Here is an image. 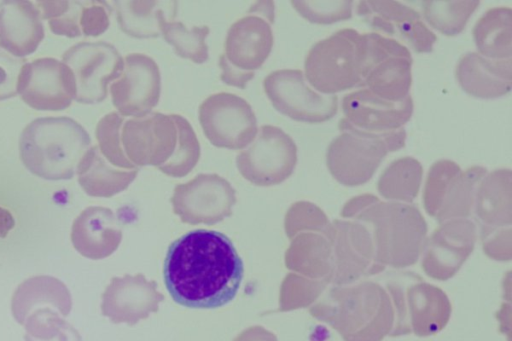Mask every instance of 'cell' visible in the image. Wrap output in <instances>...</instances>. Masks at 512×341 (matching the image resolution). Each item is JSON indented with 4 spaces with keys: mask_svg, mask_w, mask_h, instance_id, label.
I'll list each match as a JSON object with an SVG mask.
<instances>
[{
    "mask_svg": "<svg viewBox=\"0 0 512 341\" xmlns=\"http://www.w3.org/2000/svg\"><path fill=\"white\" fill-rule=\"evenodd\" d=\"M244 267L232 241L223 233L197 229L168 248L163 277L172 299L193 309H215L231 302Z\"/></svg>",
    "mask_w": 512,
    "mask_h": 341,
    "instance_id": "6da1fadb",
    "label": "cell"
},
{
    "mask_svg": "<svg viewBox=\"0 0 512 341\" xmlns=\"http://www.w3.org/2000/svg\"><path fill=\"white\" fill-rule=\"evenodd\" d=\"M309 313L332 327L344 341H382L389 336L395 313L384 285L374 280L330 285Z\"/></svg>",
    "mask_w": 512,
    "mask_h": 341,
    "instance_id": "7a4b0ae2",
    "label": "cell"
},
{
    "mask_svg": "<svg viewBox=\"0 0 512 341\" xmlns=\"http://www.w3.org/2000/svg\"><path fill=\"white\" fill-rule=\"evenodd\" d=\"M90 144L89 134L74 119L41 117L23 129L19 155L32 174L46 180H68L76 173Z\"/></svg>",
    "mask_w": 512,
    "mask_h": 341,
    "instance_id": "3957f363",
    "label": "cell"
},
{
    "mask_svg": "<svg viewBox=\"0 0 512 341\" xmlns=\"http://www.w3.org/2000/svg\"><path fill=\"white\" fill-rule=\"evenodd\" d=\"M354 220L371 232L378 265L401 269L414 265L427 239L428 226L411 203L381 201L375 197Z\"/></svg>",
    "mask_w": 512,
    "mask_h": 341,
    "instance_id": "277c9868",
    "label": "cell"
},
{
    "mask_svg": "<svg viewBox=\"0 0 512 341\" xmlns=\"http://www.w3.org/2000/svg\"><path fill=\"white\" fill-rule=\"evenodd\" d=\"M366 35L344 28L316 42L304 62L306 81L324 95L363 88Z\"/></svg>",
    "mask_w": 512,
    "mask_h": 341,
    "instance_id": "5b68a950",
    "label": "cell"
},
{
    "mask_svg": "<svg viewBox=\"0 0 512 341\" xmlns=\"http://www.w3.org/2000/svg\"><path fill=\"white\" fill-rule=\"evenodd\" d=\"M392 274L384 286L391 297L395 313L389 336L413 333L418 337H428L442 331L452 314L448 295L415 273Z\"/></svg>",
    "mask_w": 512,
    "mask_h": 341,
    "instance_id": "8992f818",
    "label": "cell"
},
{
    "mask_svg": "<svg viewBox=\"0 0 512 341\" xmlns=\"http://www.w3.org/2000/svg\"><path fill=\"white\" fill-rule=\"evenodd\" d=\"M339 130L327 148L326 164L333 178L348 187L368 182L389 152L405 146L404 128L377 136L359 132L340 120Z\"/></svg>",
    "mask_w": 512,
    "mask_h": 341,
    "instance_id": "52a82bcc",
    "label": "cell"
},
{
    "mask_svg": "<svg viewBox=\"0 0 512 341\" xmlns=\"http://www.w3.org/2000/svg\"><path fill=\"white\" fill-rule=\"evenodd\" d=\"M271 22L258 13H248L227 32L224 53L219 57L221 80L244 89L271 53L274 37Z\"/></svg>",
    "mask_w": 512,
    "mask_h": 341,
    "instance_id": "ba28073f",
    "label": "cell"
},
{
    "mask_svg": "<svg viewBox=\"0 0 512 341\" xmlns=\"http://www.w3.org/2000/svg\"><path fill=\"white\" fill-rule=\"evenodd\" d=\"M184 117L178 114L151 112L124 121L121 145L126 158L136 167L164 168L176 155Z\"/></svg>",
    "mask_w": 512,
    "mask_h": 341,
    "instance_id": "9c48e42d",
    "label": "cell"
},
{
    "mask_svg": "<svg viewBox=\"0 0 512 341\" xmlns=\"http://www.w3.org/2000/svg\"><path fill=\"white\" fill-rule=\"evenodd\" d=\"M365 34L363 88L388 101L404 100L410 95L412 85L410 50L397 40L379 33Z\"/></svg>",
    "mask_w": 512,
    "mask_h": 341,
    "instance_id": "30bf717a",
    "label": "cell"
},
{
    "mask_svg": "<svg viewBox=\"0 0 512 341\" xmlns=\"http://www.w3.org/2000/svg\"><path fill=\"white\" fill-rule=\"evenodd\" d=\"M297 164V146L281 128L263 125L236 157L237 169L254 185L274 186L288 179Z\"/></svg>",
    "mask_w": 512,
    "mask_h": 341,
    "instance_id": "8fae6325",
    "label": "cell"
},
{
    "mask_svg": "<svg viewBox=\"0 0 512 341\" xmlns=\"http://www.w3.org/2000/svg\"><path fill=\"white\" fill-rule=\"evenodd\" d=\"M263 87L274 108L295 121L322 123L338 111V97L312 89L298 69L271 72L265 77Z\"/></svg>",
    "mask_w": 512,
    "mask_h": 341,
    "instance_id": "7c38bea8",
    "label": "cell"
},
{
    "mask_svg": "<svg viewBox=\"0 0 512 341\" xmlns=\"http://www.w3.org/2000/svg\"><path fill=\"white\" fill-rule=\"evenodd\" d=\"M62 62L72 71L76 82V101L83 104L102 102L107 97L108 84L119 78L124 58L110 43L80 42L62 56Z\"/></svg>",
    "mask_w": 512,
    "mask_h": 341,
    "instance_id": "4fadbf2b",
    "label": "cell"
},
{
    "mask_svg": "<svg viewBox=\"0 0 512 341\" xmlns=\"http://www.w3.org/2000/svg\"><path fill=\"white\" fill-rule=\"evenodd\" d=\"M199 122L210 143L219 148L243 149L258 132L251 105L227 92L212 94L200 104Z\"/></svg>",
    "mask_w": 512,
    "mask_h": 341,
    "instance_id": "5bb4252c",
    "label": "cell"
},
{
    "mask_svg": "<svg viewBox=\"0 0 512 341\" xmlns=\"http://www.w3.org/2000/svg\"><path fill=\"white\" fill-rule=\"evenodd\" d=\"M236 191L223 177L201 173L175 186L171 204L183 223L213 225L232 215Z\"/></svg>",
    "mask_w": 512,
    "mask_h": 341,
    "instance_id": "9a60e30c",
    "label": "cell"
},
{
    "mask_svg": "<svg viewBox=\"0 0 512 341\" xmlns=\"http://www.w3.org/2000/svg\"><path fill=\"white\" fill-rule=\"evenodd\" d=\"M329 238L334 268L330 285H348L384 270L375 260V248L368 227L356 220L331 222Z\"/></svg>",
    "mask_w": 512,
    "mask_h": 341,
    "instance_id": "2e32d148",
    "label": "cell"
},
{
    "mask_svg": "<svg viewBox=\"0 0 512 341\" xmlns=\"http://www.w3.org/2000/svg\"><path fill=\"white\" fill-rule=\"evenodd\" d=\"M17 94L33 109L61 111L76 98V82L65 63L51 57L39 58L22 66Z\"/></svg>",
    "mask_w": 512,
    "mask_h": 341,
    "instance_id": "e0dca14e",
    "label": "cell"
},
{
    "mask_svg": "<svg viewBox=\"0 0 512 341\" xmlns=\"http://www.w3.org/2000/svg\"><path fill=\"white\" fill-rule=\"evenodd\" d=\"M477 238L478 227L468 218L440 223L422 249L423 271L439 281L452 278L473 252Z\"/></svg>",
    "mask_w": 512,
    "mask_h": 341,
    "instance_id": "ac0fdd59",
    "label": "cell"
},
{
    "mask_svg": "<svg viewBox=\"0 0 512 341\" xmlns=\"http://www.w3.org/2000/svg\"><path fill=\"white\" fill-rule=\"evenodd\" d=\"M160 93L161 75L156 62L142 53L126 55L121 75L110 85L117 112L123 117L146 116L158 104Z\"/></svg>",
    "mask_w": 512,
    "mask_h": 341,
    "instance_id": "d6986e66",
    "label": "cell"
},
{
    "mask_svg": "<svg viewBox=\"0 0 512 341\" xmlns=\"http://www.w3.org/2000/svg\"><path fill=\"white\" fill-rule=\"evenodd\" d=\"M356 13L376 33L397 40L416 53H429L437 36L429 29L420 13L398 1H360Z\"/></svg>",
    "mask_w": 512,
    "mask_h": 341,
    "instance_id": "ffe728a7",
    "label": "cell"
},
{
    "mask_svg": "<svg viewBox=\"0 0 512 341\" xmlns=\"http://www.w3.org/2000/svg\"><path fill=\"white\" fill-rule=\"evenodd\" d=\"M341 107L345 116L341 121L346 125L362 133L384 136L404 128L414 104L410 95L400 102H392L361 88L346 94Z\"/></svg>",
    "mask_w": 512,
    "mask_h": 341,
    "instance_id": "44dd1931",
    "label": "cell"
},
{
    "mask_svg": "<svg viewBox=\"0 0 512 341\" xmlns=\"http://www.w3.org/2000/svg\"><path fill=\"white\" fill-rule=\"evenodd\" d=\"M164 296L143 274L113 277L101 296V313L115 324L129 326L157 312Z\"/></svg>",
    "mask_w": 512,
    "mask_h": 341,
    "instance_id": "7402d4cb",
    "label": "cell"
},
{
    "mask_svg": "<svg viewBox=\"0 0 512 341\" xmlns=\"http://www.w3.org/2000/svg\"><path fill=\"white\" fill-rule=\"evenodd\" d=\"M122 230L114 212L103 206H89L74 219L71 242L82 256L100 260L112 255L122 241Z\"/></svg>",
    "mask_w": 512,
    "mask_h": 341,
    "instance_id": "603a6c76",
    "label": "cell"
},
{
    "mask_svg": "<svg viewBox=\"0 0 512 341\" xmlns=\"http://www.w3.org/2000/svg\"><path fill=\"white\" fill-rule=\"evenodd\" d=\"M455 75L468 95L481 99L499 98L511 91L512 59L493 60L468 52L459 59Z\"/></svg>",
    "mask_w": 512,
    "mask_h": 341,
    "instance_id": "cb8c5ba5",
    "label": "cell"
},
{
    "mask_svg": "<svg viewBox=\"0 0 512 341\" xmlns=\"http://www.w3.org/2000/svg\"><path fill=\"white\" fill-rule=\"evenodd\" d=\"M44 38L38 8L27 0L3 1L0 7V46L15 57L32 54Z\"/></svg>",
    "mask_w": 512,
    "mask_h": 341,
    "instance_id": "d4e9b609",
    "label": "cell"
},
{
    "mask_svg": "<svg viewBox=\"0 0 512 341\" xmlns=\"http://www.w3.org/2000/svg\"><path fill=\"white\" fill-rule=\"evenodd\" d=\"M473 211L480 223V230L511 227L512 223V172L500 168L487 172L478 183Z\"/></svg>",
    "mask_w": 512,
    "mask_h": 341,
    "instance_id": "484cf974",
    "label": "cell"
},
{
    "mask_svg": "<svg viewBox=\"0 0 512 341\" xmlns=\"http://www.w3.org/2000/svg\"><path fill=\"white\" fill-rule=\"evenodd\" d=\"M40 308H52L62 317L70 314L72 296L64 282L53 276L36 275L17 286L11 298V312L20 325Z\"/></svg>",
    "mask_w": 512,
    "mask_h": 341,
    "instance_id": "4316f807",
    "label": "cell"
},
{
    "mask_svg": "<svg viewBox=\"0 0 512 341\" xmlns=\"http://www.w3.org/2000/svg\"><path fill=\"white\" fill-rule=\"evenodd\" d=\"M284 258L290 271L330 285L334 259L332 243L326 235L315 232L297 234L291 239Z\"/></svg>",
    "mask_w": 512,
    "mask_h": 341,
    "instance_id": "83f0119b",
    "label": "cell"
},
{
    "mask_svg": "<svg viewBox=\"0 0 512 341\" xmlns=\"http://www.w3.org/2000/svg\"><path fill=\"white\" fill-rule=\"evenodd\" d=\"M139 169H120L111 165L101 154L98 146L90 147L80 162L76 173L84 192L92 197H112L135 180Z\"/></svg>",
    "mask_w": 512,
    "mask_h": 341,
    "instance_id": "f1b7e54d",
    "label": "cell"
},
{
    "mask_svg": "<svg viewBox=\"0 0 512 341\" xmlns=\"http://www.w3.org/2000/svg\"><path fill=\"white\" fill-rule=\"evenodd\" d=\"M478 54L493 60L511 59L512 10L494 7L475 23L472 31Z\"/></svg>",
    "mask_w": 512,
    "mask_h": 341,
    "instance_id": "f546056e",
    "label": "cell"
},
{
    "mask_svg": "<svg viewBox=\"0 0 512 341\" xmlns=\"http://www.w3.org/2000/svg\"><path fill=\"white\" fill-rule=\"evenodd\" d=\"M423 177L421 163L413 157L391 162L381 173L377 189L387 200L412 203L417 197Z\"/></svg>",
    "mask_w": 512,
    "mask_h": 341,
    "instance_id": "4dcf8cb0",
    "label": "cell"
},
{
    "mask_svg": "<svg viewBox=\"0 0 512 341\" xmlns=\"http://www.w3.org/2000/svg\"><path fill=\"white\" fill-rule=\"evenodd\" d=\"M486 173L487 169L479 165L461 171L450 183L435 219L442 223L451 219L468 218L473 211L478 183Z\"/></svg>",
    "mask_w": 512,
    "mask_h": 341,
    "instance_id": "1f68e13d",
    "label": "cell"
},
{
    "mask_svg": "<svg viewBox=\"0 0 512 341\" xmlns=\"http://www.w3.org/2000/svg\"><path fill=\"white\" fill-rule=\"evenodd\" d=\"M158 26L163 38L174 48L178 56L198 64L208 60V46L205 40L210 29L207 25L188 29L182 22L168 20L161 9L158 13Z\"/></svg>",
    "mask_w": 512,
    "mask_h": 341,
    "instance_id": "d6a6232c",
    "label": "cell"
},
{
    "mask_svg": "<svg viewBox=\"0 0 512 341\" xmlns=\"http://www.w3.org/2000/svg\"><path fill=\"white\" fill-rule=\"evenodd\" d=\"M480 4L469 1H422V15L434 29L446 36H455L466 27L469 18Z\"/></svg>",
    "mask_w": 512,
    "mask_h": 341,
    "instance_id": "836d02e7",
    "label": "cell"
},
{
    "mask_svg": "<svg viewBox=\"0 0 512 341\" xmlns=\"http://www.w3.org/2000/svg\"><path fill=\"white\" fill-rule=\"evenodd\" d=\"M117 20L127 35L135 38L159 36V1H115Z\"/></svg>",
    "mask_w": 512,
    "mask_h": 341,
    "instance_id": "e575fe53",
    "label": "cell"
},
{
    "mask_svg": "<svg viewBox=\"0 0 512 341\" xmlns=\"http://www.w3.org/2000/svg\"><path fill=\"white\" fill-rule=\"evenodd\" d=\"M23 326L24 341H82L78 330L52 308L33 311Z\"/></svg>",
    "mask_w": 512,
    "mask_h": 341,
    "instance_id": "d590c367",
    "label": "cell"
},
{
    "mask_svg": "<svg viewBox=\"0 0 512 341\" xmlns=\"http://www.w3.org/2000/svg\"><path fill=\"white\" fill-rule=\"evenodd\" d=\"M329 284L291 272L283 279L279 293L280 312H287L313 305Z\"/></svg>",
    "mask_w": 512,
    "mask_h": 341,
    "instance_id": "8d00e7d4",
    "label": "cell"
},
{
    "mask_svg": "<svg viewBox=\"0 0 512 341\" xmlns=\"http://www.w3.org/2000/svg\"><path fill=\"white\" fill-rule=\"evenodd\" d=\"M41 19L49 22L50 30L56 35L75 38L82 35L80 14L83 1H37Z\"/></svg>",
    "mask_w": 512,
    "mask_h": 341,
    "instance_id": "74e56055",
    "label": "cell"
},
{
    "mask_svg": "<svg viewBox=\"0 0 512 341\" xmlns=\"http://www.w3.org/2000/svg\"><path fill=\"white\" fill-rule=\"evenodd\" d=\"M125 119L113 111L104 115L97 123L95 135L98 148L103 157L114 167L120 169H136L126 158L121 145V128Z\"/></svg>",
    "mask_w": 512,
    "mask_h": 341,
    "instance_id": "f35d334b",
    "label": "cell"
},
{
    "mask_svg": "<svg viewBox=\"0 0 512 341\" xmlns=\"http://www.w3.org/2000/svg\"><path fill=\"white\" fill-rule=\"evenodd\" d=\"M284 229L290 240L302 232L321 233L329 237L331 222L316 204L309 201H296L285 214Z\"/></svg>",
    "mask_w": 512,
    "mask_h": 341,
    "instance_id": "ab89813d",
    "label": "cell"
},
{
    "mask_svg": "<svg viewBox=\"0 0 512 341\" xmlns=\"http://www.w3.org/2000/svg\"><path fill=\"white\" fill-rule=\"evenodd\" d=\"M461 171L456 162L448 159L438 160L430 166L423 189V205L429 216L435 218L450 183Z\"/></svg>",
    "mask_w": 512,
    "mask_h": 341,
    "instance_id": "60d3db41",
    "label": "cell"
},
{
    "mask_svg": "<svg viewBox=\"0 0 512 341\" xmlns=\"http://www.w3.org/2000/svg\"><path fill=\"white\" fill-rule=\"evenodd\" d=\"M293 8L306 20L332 24L352 17L353 1H291Z\"/></svg>",
    "mask_w": 512,
    "mask_h": 341,
    "instance_id": "b9f144b4",
    "label": "cell"
},
{
    "mask_svg": "<svg viewBox=\"0 0 512 341\" xmlns=\"http://www.w3.org/2000/svg\"><path fill=\"white\" fill-rule=\"evenodd\" d=\"M110 6L104 1H84L80 14V29L84 36H99L110 24Z\"/></svg>",
    "mask_w": 512,
    "mask_h": 341,
    "instance_id": "7bdbcfd3",
    "label": "cell"
},
{
    "mask_svg": "<svg viewBox=\"0 0 512 341\" xmlns=\"http://www.w3.org/2000/svg\"><path fill=\"white\" fill-rule=\"evenodd\" d=\"M484 253L493 260L509 261L512 257L511 227L479 230Z\"/></svg>",
    "mask_w": 512,
    "mask_h": 341,
    "instance_id": "ee69618b",
    "label": "cell"
},
{
    "mask_svg": "<svg viewBox=\"0 0 512 341\" xmlns=\"http://www.w3.org/2000/svg\"><path fill=\"white\" fill-rule=\"evenodd\" d=\"M25 60L15 57L0 46V100L17 95L19 73Z\"/></svg>",
    "mask_w": 512,
    "mask_h": 341,
    "instance_id": "f6af8a7d",
    "label": "cell"
},
{
    "mask_svg": "<svg viewBox=\"0 0 512 341\" xmlns=\"http://www.w3.org/2000/svg\"><path fill=\"white\" fill-rule=\"evenodd\" d=\"M233 341H278L277 336L261 325H253L240 332Z\"/></svg>",
    "mask_w": 512,
    "mask_h": 341,
    "instance_id": "bcb514c9",
    "label": "cell"
},
{
    "mask_svg": "<svg viewBox=\"0 0 512 341\" xmlns=\"http://www.w3.org/2000/svg\"><path fill=\"white\" fill-rule=\"evenodd\" d=\"M15 225V220L9 210L0 206V238H4Z\"/></svg>",
    "mask_w": 512,
    "mask_h": 341,
    "instance_id": "7dc6e473",
    "label": "cell"
},
{
    "mask_svg": "<svg viewBox=\"0 0 512 341\" xmlns=\"http://www.w3.org/2000/svg\"><path fill=\"white\" fill-rule=\"evenodd\" d=\"M2 3H3V1H0V7H1Z\"/></svg>",
    "mask_w": 512,
    "mask_h": 341,
    "instance_id": "c3c4849f",
    "label": "cell"
}]
</instances>
